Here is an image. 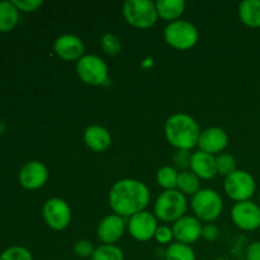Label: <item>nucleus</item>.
Masks as SVG:
<instances>
[{
	"label": "nucleus",
	"instance_id": "obj_1",
	"mask_svg": "<svg viewBox=\"0 0 260 260\" xmlns=\"http://www.w3.org/2000/svg\"><path fill=\"white\" fill-rule=\"evenodd\" d=\"M150 202V190L144 182L124 178L112 185L109 190V206L114 215L123 218L142 212Z\"/></svg>",
	"mask_w": 260,
	"mask_h": 260
},
{
	"label": "nucleus",
	"instance_id": "obj_2",
	"mask_svg": "<svg viewBox=\"0 0 260 260\" xmlns=\"http://www.w3.org/2000/svg\"><path fill=\"white\" fill-rule=\"evenodd\" d=\"M201 132L197 121L185 113L173 114L165 123V137L177 150L190 151L194 149L198 145Z\"/></svg>",
	"mask_w": 260,
	"mask_h": 260
},
{
	"label": "nucleus",
	"instance_id": "obj_3",
	"mask_svg": "<svg viewBox=\"0 0 260 260\" xmlns=\"http://www.w3.org/2000/svg\"><path fill=\"white\" fill-rule=\"evenodd\" d=\"M188 208L187 198L178 189L160 193L154 205V215L162 222H173L185 216Z\"/></svg>",
	"mask_w": 260,
	"mask_h": 260
},
{
	"label": "nucleus",
	"instance_id": "obj_4",
	"mask_svg": "<svg viewBox=\"0 0 260 260\" xmlns=\"http://www.w3.org/2000/svg\"><path fill=\"white\" fill-rule=\"evenodd\" d=\"M192 210L201 222L212 223L223 210V201L220 193L211 188H202L192 197Z\"/></svg>",
	"mask_w": 260,
	"mask_h": 260
},
{
	"label": "nucleus",
	"instance_id": "obj_5",
	"mask_svg": "<svg viewBox=\"0 0 260 260\" xmlns=\"http://www.w3.org/2000/svg\"><path fill=\"white\" fill-rule=\"evenodd\" d=\"M122 13L129 25L139 29H147L159 19L156 5L151 0H127Z\"/></svg>",
	"mask_w": 260,
	"mask_h": 260
},
{
	"label": "nucleus",
	"instance_id": "obj_6",
	"mask_svg": "<svg viewBox=\"0 0 260 260\" xmlns=\"http://www.w3.org/2000/svg\"><path fill=\"white\" fill-rule=\"evenodd\" d=\"M198 29L188 20H175L168 23L164 29V40L170 47L179 51H187L198 42Z\"/></svg>",
	"mask_w": 260,
	"mask_h": 260
},
{
	"label": "nucleus",
	"instance_id": "obj_7",
	"mask_svg": "<svg viewBox=\"0 0 260 260\" xmlns=\"http://www.w3.org/2000/svg\"><path fill=\"white\" fill-rule=\"evenodd\" d=\"M76 74L88 85H103L108 80V65L99 56L84 55L76 62Z\"/></svg>",
	"mask_w": 260,
	"mask_h": 260
},
{
	"label": "nucleus",
	"instance_id": "obj_8",
	"mask_svg": "<svg viewBox=\"0 0 260 260\" xmlns=\"http://www.w3.org/2000/svg\"><path fill=\"white\" fill-rule=\"evenodd\" d=\"M223 189L228 197L235 201L236 203L250 201L256 189L255 179L250 173L245 170H236L228 178H225Z\"/></svg>",
	"mask_w": 260,
	"mask_h": 260
},
{
	"label": "nucleus",
	"instance_id": "obj_9",
	"mask_svg": "<svg viewBox=\"0 0 260 260\" xmlns=\"http://www.w3.org/2000/svg\"><path fill=\"white\" fill-rule=\"evenodd\" d=\"M45 222L55 231H62L71 222V208L65 200L58 197L50 198L42 208Z\"/></svg>",
	"mask_w": 260,
	"mask_h": 260
},
{
	"label": "nucleus",
	"instance_id": "obj_10",
	"mask_svg": "<svg viewBox=\"0 0 260 260\" xmlns=\"http://www.w3.org/2000/svg\"><path fill=\"white\" fill-rule=\"evenodd\" d=\"M231 220L243 231H254L260 228V206L253 201L238 202L231 208Z\"/></svg>",
	"mask_w": 260,
	"mask_h": 260
},
{
	"label": "nucleus",
	"instance_id": "obj_11",
	"mask_svg": "<svg viewBox=\"0 0 260 260\" xmlns=\"http://www.w3.org/2000/svg\"><path fill=\"white\" fill-rule=\"evenodd\" d=\"M157 228L159 226H157L156 216L146 210L129 217L127 222V230L129 235L135 240L141 241V243L154 239Z\"/></svg>",
	"mask_w": 260,
	"mask_h": 260
},
{
	"label": "nucleus",
	"instance_id": "obj_12",
	"mask_svg": "<svg viewBox=\"0 0 260 260\" xmlns=\"http://www.w3.org/2000/svg\"><path fill=\"white\" fill-rule=\"evenodd\" d=\"M202 222L196 216L185 215L173 223L172 230L178 243L190 245L202 238Z\"/></svg>",
	"mask_w": 260,
	"mask_h": 260
},
{
	"label": "nucleus",
	"instance_id": "obj_13",
	"mask_svg": "<svg viewBox=\"0 0 260 260\" xmlns=\"http://www.w3.org/2000/svg\"><path fill=\"white\" fill-rule=\"evenodd\" d=\"M126 228L127 223L124 218L112 213V215L106 216L99 222L98 229H96V236H98V239L103 244L114 245L117 241L121 240Z\"/></svg>",
	"mask_w": 260,
	"mask_h": 260
},
{
	"label": "nucleus",
	"instance_id": "obj_14",
	"mask_svg": "<svg viewBox=\"0 0 260 260\" xmlns=\"http://www.w3.org/2000/svg\"><path fill=\"white\" fill-rule=\"evenodd\" d=\"M48 169L43 162L29 161L20 169L19 183L23 188L28 190L40 189L47 183Z\"/></svg>",
	"mask_w": 260,
	"mask_h": 260
},
{
	"label": "nucleus",
	"instance_id": "obj_15",
	"mask_svg": "<svg viewBox=\"0 0 260 260\" xmlns=\"http://www.w3.org/2000/svg\"><path fill=\"white\" fill-rule=\"evenodd\" d=\"M53 51L63 61H76L78 62L84 56L85 46L83 40L75 35H62L56 38L53 43Z\"/></svg>",
	"mask_w": 260,
	"mask_h": 260
},
{
	"label": "nucleus",
	"instance_id": "obj_16",
	"mask_svg": "<svg viewBox=\"0 0 260 260\" xmlns=\"http://www.w3.org/2000/svg\"><path fill=\"white\" fill-rule=\"evenodd\" d=\"M229 145V136L220 127H208L201 132L198 145L201 151L211 155L222 154Z\"/></svg>",
	"mask_w": 260,
	"mask_h": 260
},
{
	"label": "nucleus",
	"instance_id": "obj_17",
	"mask_svg": "<svg viewBox=\"0 0 260 260\" xmlns=\"http://www.w3.org/2000/svg\"><path fill=\"white\" fill-rule=\"evenodd\" d=\"M189 170L194 173L200 179H212V178H215L217 175L216 157L213 155L198 150V151L192 154Z\"/></svg>",
	"mask_w": 260,
	"mask_h": 260
},
{
	"label": "nucleus",
	"instance_id": "obj_18",
	"mask_svg": "<svg viewBox=\"0 0 260 260\" xmlns=\"http://www.w3.org/2000/svg\"><path fill=\"white\" fill-rule=\"evenodd\" d=\"M84 142L93 151L103 152L111 146L112 136L106 127L91 124L84 131Z\"/></svg>",
	"mask_w": 260,
	"mask_h": 260
},
{
	"label": "nucleus",
	"instance_id": "obj_19",
	"mask_svg": "<svg viewBox=\"0 0 260 260\" xmlns=\"http://www.w3.org/2000/svg\"><path fill=\"white\" fill-rule=\"evenodd\" d=\"M157 15L168 23L179 20L185 10L184 0H157L155 3Z\"/></svg>",
	"mask_w": 260,
	"mask_h": 260
},
{
	"label": "nucleus",
	"instance_id": "obj_20",
	"mask_svg": "<svg viewBox=\"0 0 260 260\" xmlns=\"http://www.w3.org/2000/svg\"><path fill=\"white\" fill-rule=\"evenodd\" d=\"M239 18L249 28H260V0H244L239 4Z\"/></svg>",
	"mask_w": 260,
	"mask_h": 260
},
{
	"label": "nucleus",
	"instance_id": "obj_21",
	"mask_svg": "<svg viewBox=\"0 0 260 260\" xmlns=\"http://www.w3.org/2000/svg\"><path fill=\"white\" fill-rule=\"evenodd\" d=\"M19 10L12 2H0V32H9L17 25L19 19Z\"/></svg>",
	"mask_w": 260,
	"mask_h": 260
},
{
	"label": "nucleus",
	"instance_id": "obj_22",
	"mask_svg": "<svg viewBox=\"0 0 260 260\" xmlns=\"http://www.w3.org/2000/svg\"><path fill=\"white\" fill-rule=\"evenodd\" d=\"M200 178L190 172L189 169L184 170V172H179V177H178V184L177 189L184 196H194L196 193L201 190V182Z\"/></svg>",
	"mask_w": 260,
	"mask_h": 260
},
{
	"label": "nucleus",
	"instance_id": "obj_23",
	"mask_svg": "<svg viewBox=\"0 0 260 260\" xmlns=\"http://www.w3.org/2000/svg\"><path fill=\"white\" fill-rule=\"evenodd\" d=\"M165 260H196V253L190 245L175 241L168 245Z\"/></svg>",
	"mask_w": 260,
	"mask_h": 260
},
{
	"label": "nucleus",
	"instance_id": "obj_24",
	"mask_svg": "<svg viewBox=\"0 0 260 260\" xmlns=\"http://www.w3.org/2000/svg\"><path fill=\"white\" fill-rule=\"evenodd\" d=\"M179 172L173 167H162L156 173V183L164 190L177 189Z\"/></svg>",
	"mask_w": 260,
	"mask_h": 260
},
{
	"label": "nucleus",
	"instance_id": "obj_25",
	"mask_svg": "<svg viewBox=\"0 0 260 260\" xmlns=\"http://www.w3.org/2000/svg\"><path fill=\"white\" fill-rule=\"evenodd\" d=\"M91 260H124V254L122 249L117 245H107L102 244L95 248Z\"/></svg>",
	"mask_w": 260,
	"mask_h": 260
},
{
	"label": "nucleus",
	"instance_id": "obj_26",
	"mask_svg": "<svg viewBox=\"0 0 260 260\" xmlns=\"http://www.w3.org/2000/svg\"><path fill=\"white\" fill-rule=\"evenodd\" d=\"M216 168H217V175L225 178H228L229 175L238 170L235 157L230 154H226V152L218 154L216 156Z\"/></svg>",
	"mask_w": 260,
	"mask_h": 260
},
{
	"label": "nucleus",
	"instance_id": "obj_27",
	"mask_svg": "<svg viewBox=\"0 0 260 260\" xmlns=\"http://www.w3.org/2000/svg\"><path fill=\"white\" fill-rule=\"evenodd\" d=\"M101 47L107 55L117 56L121 52V41L117 36L112 35V33H106L101 38Z\"/></svg>",
	"mask_w": 260,
	"mask_h": 260
},
{
	"label": "nucleus",
	"instance_id": "obj_28",
	"mask_svg": "<svg viewBox=\"0 0 260 260\" xmlns=\"http://www.w3.org/2000/svg\"><path fill=\"white\" fill-rule=\"evenodd\" d=\"M0 260H33V256L24 246H10L0 254Z\"/></svg>",
	"mask_w": 260,
	"mask_h": 260
},
{
	"label": "nucleus",
	"instance_id": "obj_29",
	"mask_svg": "<svg viewBox=\"0 0 260 260\" xmlns=\"http://www.w3.org/2000/svg\"><path fill=\"white\" fill-rule=\"evenodd\" d=\"M190 159H192V154L187 150H177V152L173 156L175 168L180 169V172L188 170V168L190 167Z\"/></svg>",
	"mask_w": 260,
	"mask_h": 260
},
{
	"label": "nucleus",
	"instance_id": "obj_30",
	"mask_svg": "<svg viewBox=\"0 0 260 260\" xmlns=\"http://www.w3.org/2000/svg\"><path fill=\"white\" fill-rule=\"evenodd\" d=\"M95 248L89 240H78L74 245V253L79 258H91Z\"/></svg>",
	"mask_w": 260,
	"mask_h": 260
},
{
	"label": "nucleus",
	"instance_id": "obj_31",
	"mask_svg": "<svg viewBox=\"0 0 260 260\" xmlns=\"http://www.w3.org/2000/svg\"><path fill=\"white\" fill-rule=\"evenodd\" d=\"M154 239L159 244H172V240L174 239L172 228H169V226L167 225L159 226V228L156 229Z\"/></svg>",
	"mask_w": 260,
	"mask_h": 260
},
{
	"label": "nucleus",
	"instance_id": "obj_32",
	"mask_svg": "<svg viewBox=\"0 0 260 260\" xmlns=\"http://www.w3.org/2000/svg\"><path fill=\"white\" fill-rule=\"evenodd\" d=\"M14 7L22 12H33L43 4L41 0H12Z\"/></svg>",
	"mask_w": 260,
	"mask_h": 260
},
{
	"label": "nucleus",
	"instance_id": "obj_33",
	"mask_svg": "<svg viewBox=\"0 0 260 260\" xmlns=\"http://www.w3.org/2000/svg\"><path fill=\"white\" fill-rule=\"evenodd\" d=\"M220 236V230L213 223H206L202 229V238L207 241H216Z\"/></svg>",
	"mask_w": 260,
	"mask_h": 260
},
{
	"label": "nucleus",
	"instance_id": "obj_34",
	"mask_svg": "<svg viewBox=\"0 0 260 260\" xmlns=\"http://www.w3.org/2000/svg\"><path fill=\"white\" fill-rule=\"evenodd\" d=\"M246 260H260V241H253L248 246Z\"/></svg>",
	"mask_w": 260,
	"mask_h": 260
},
{
	"label": "nucleus",
	"instance_id": "obj_35",
	"mask_svg": "<svg viewBox=\"0 0 260 260\" xmlns=\"http://www.w3.org/2000/svg\"><path fill=\"white\" fill-rule=\"evenodd\" d=\"M215 260H230V259H226V258H217V259H215Z\"/></svg>",
	"mask_w": 260,
	"mask_h": 260
},
{
	"label": "nucleus",
	"instance_id": "obj_36",
	"mask_svg": "<svg viewBox=\"0 0 260 260\" xmlns=\"http://www.w3.org/2000/svg\"><path fill=\"white\" fill-rule=\"evenodd\" d=\"M259 201H260V196H259Z\"/></svg>",
	"mask_w": 260,
	"mask_h": 260
}]
</instances>
